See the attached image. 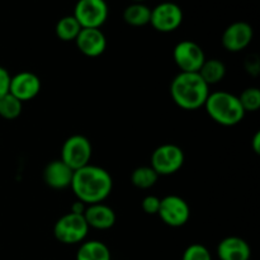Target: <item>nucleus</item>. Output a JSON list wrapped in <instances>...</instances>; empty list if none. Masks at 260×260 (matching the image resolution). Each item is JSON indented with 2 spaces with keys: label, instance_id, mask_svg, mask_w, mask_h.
I'll list each match as a JSON object with an SVG mask.
<instances>
[{
  "label": "nucleus",
  "instance_id": "obj_4",
  "mask_svg": "<svg viewBox=\"0 0 260 260\" xmlns=\"http://www.w3.org/2000/svg\"><path fill=\"white\" fill-rule=\"evenodd\" d=\"M89 233V226L83 215L69 212L61 216L53 226V235L56 240L65 245H75L85 241Z\"/></svg>",
  "mask_w": 260,
  "mask_h": 260
},
{
  "label": "nucleus",
  "instance_id": "obj_19",
  "mask_svg": "<svg viewBox=\"0 0 260 260\" xmlns=\"http://www.w3.org/2000/svg\"><path fill=\"white\" fill-rule=\"evenodd\" d=\"M151 9L144 3H134L123 12V20L132 27H144L150 24Z\"/></svg>",
  "mask_w": 260,
  "mask_h": 260
},
{
  "label": "nucleus",
  "instance_id": "obj_11",
  "mask_svg": "<svg viewBox=\"0 0 260 260\" xmlns=\"http://www.w3.org/2000/svg\"><path fill=\"white\" fill-rule=\"evenodd\" d=\"M253 37L254 30L249 23L235 22L223 30L221 42L229 52H240L250 45Z\"/></svg>",
  "mask_w": 260,
  "mask_h": 260
},
{
  "label": "nucleus",
  "instance_id": "obj_2",
  "mask_svg": "<svg viewBox=\"0 0 260 260\" xmlns=\"http://www.w3.org/2000/svg\"><path fill=\"white\" fill-rule=\"evenodd\" d=\"M210 86L198 73H179L170 84V95L179 108L196 111L205 106Z\"/></svg>",
  "mask_w": 260,
  "mask_h": 260
},
{
  "label": "nucleus",
  "instance_id": "obj_22",
  "mask_svg": "<svg viewBox=\"0 0 260 260\" xmlns=\"http://www.w3.org/2000/svg\"><path fill=\"white\" fill-rule=\"evenodd\" d=\"M23 103L10 93H7L0 98V117L7 121L18 118L22 113Z\"/></svg>",
  "mask_w": 260,
  "mask_h": 260
},
{
  "label": "nucleus",
  "instance_id": "obj_13",
  "mask_svg": "<svg viewBox=\"0 0 260 260\" xmlns=\"http://www.w3.org/2000/svg\"><path fill=\"white\" fill-rule=\"evenodd\" d=\"M75 42L79 51L88 57H98L107 48V38L101 28H81Z\"/></svg>",
  "mask_w": 260,
  "mask_h": 260
},
{
  "label": "nucleus",
  "instance_id": "obj_17",
  "mask_svg": "<svg viewBox=\"0 0 260 260\" xmlns=\"http://www.w3.org/2000/svg\"><path fill=\"white\" fill-rule=\"evenodd\" d=\"M76 260H112L111 250L99 240H88L80 244Z\"/></svg>",
  "mask_w": 260,
  "mask_h": 260
},
{
  "label": "nucleus",
  "instance_id": "obj_21",
  "mask_svg": "<svg viewBox=\"0 0 260 260\" xmlns=\"http://www.w3.org/2000/svg\"><path fill=\"white\" fill-rule=\"evenodd\" d=\"M159 175L151 167H139L132 172L131 182L139 189H149L154 187Z\"/></svg>",
  "mask_w": 260,
  "mask_h": 260
},
{
  "label": "nucleus",
  "instance_id": "obj_29",
  "mask_svg": "<svg viewBox=\"0 0 260 260\" xmlns=\"http://www.w3.org/2000/svg\"><path fill=\"white\" fill-rule=\"evenodd\" d=\"M251 147H253L254 152L255 154H259L260 152V132H255L253 140H251Z\"/></svg>",
  "mask_w": 260,
  "mask_h": 260
},
{
  "label": "nucleus",
  "instance_id": "obj_10",
  "mask_svg": "<svg viewBox=\"0 0 260 260\" xmlns=\"http://www.w3.org/2000/svg\"><path fill=\"white\" fill-rule=\"evenodd\" d=\"M183 22V10L178 4L165 2L151 9L150 24L157 32L169 33L178 29Z\"/></svg>",
  "mask_w": 260,
  "mask_h": 260
},
{
  "label": "nucleus",
  "instance_id": "obj_6",
  "mask_svg": "<svg viewBox=\"0 0 260 260\" xmlns=\"http://www.w3.org/2000/svg\"><path fill=\"white\" fill-rule=\"evenodd\" d=\"M184 151L175 144H164L154 150L150 167L159 175H172L179 172L184 164Z\"/></svg>",
  "mask_w": 260,
  "mask_h": 260
},
{
  "label": "nucleus",
  "instance_id": "obj_28",
  "mask_svg": "<svg viewBox=\"0 0 260 260\" xmlns=\"http://www.w3.org/2000/svg\"><path fill=\"white\" fill-rule=\"evenodd\" d=\"M85 210H86V205H85V203L81 202V201L76 200L75 202H74L73 205H71L70 212L76 213V215H84Z\"/></svg>",
  "mask_w": 260,
  "mask_h": 260
},
{
  "label": "nucleus",
  "instance_id": "obj_27",
  "mask_svg": "<svg viewBox=\"0 0 260 260\" xmlns=\"http://www.w3.org/2000/svg\"><path fill=\"white\" fill-rule=\"evenodd\" d=\"M9 83H10V74L3 66H0V98L5 94L9 93Z\"/></svg>",
  "mask_w": 260,
  "mask_h": 260
},
{
  "label": "nucleus",
  "instance_id": "obj_26",
  "mask_svg": "<svg viewBox=\"0 0 260 260\" xmlns=\"http://www.w3.org/2000/svg\"><path fill=\"white\" fill-rule=\"evenodd\" d=\"M245 70L246 73L253 76H258L260 71V62L258 55H250L245 60Z\"/></svg>",
  "mask_w": 260,
  "mask_h": 260
},
{
  "label": "nucleus",
  "instance_id": "obj_20",
  "mask_svg": "<svg viewBox=\"0 0 260 260\" xmlns=\"http://www.w3.org/2000/svg\"><path fill=\"white\" fill-rule=\"evenodd\" d=\"M81 30V25L79 24L78 20L75 19L74 15H66L62 17L57 22L55 28L56 36L60 38L63 42H70V41H75L78 35Z\"/></svg>",
  "mask_w": 260,
  "mask_h": 260
},
{
  "label": "nucleus",
  "instance_id": "obj_1",
  "mask_svg": "<svg viewBox=\"0 0 260 260\" xmlns=\"http://www.w3.org/2000/svg\"><path fill=\"white\" fill-rule=\"evenodd\" d=\"M70 188L76 200L89 206L104 202L109 197L113 189V179L106 169L88 164L74 172Z\"/></svg>",
  "mask_w": 260,
  "mask_h": 260
},
{
  "label": "nucleus",
  "instance_id": "obj_12",
  "mask_svg": "<svg viewBox=\"0 0 260 260\" xmlns=\"http://www.w3.org/2000/svg\"><path fill=\"white\" fill-rule=\"evenodd\" d=\"M41 79L32 71H20L17 75L10 76L9 93L20 102L32 101L41 91Z\"/></svg>",
  "mask_w": 260,
  "mask_h": 260
},
{
  "label": "nucleus",
  "instance_id": "obj_7",
  "mask_svg": "<svg viewBox=\"0 0 260 260\" xmlns=\"http://www.w3.org/2000/svg\"><path fill=\"white\" fill-rule=\"evenodd\" d=\"M108 14L106 0H78L73 15L81 28H101L108 19Z\"/></svg>",
  "mask_w": 260,
  "mask_h": 260
},
{
  "label": "nucleus",
  "instance_id": "obj_14",
  "mask_svg": "<svg viewBox=\"0 0 260 260\" xmlns=\"http://www.w3.org/2000/svg\"><path fill=\"white\" fill-rule=\"evenodd\" d=\"M74 170L62 160H52L43 169V182L52 189H65L71 185Z\"/></svg>",
  "mask_w": 260,
  "mask_h": 260
},
{
  "label": "nucleus",
  "instance_id": "obj_25",
  "mask_svg": "<svg viewBox=\"0 0 260 260\" xmlns=\"http://www.w3.org/2000/svg\"><path fill=\"white\" fill-rule=\"evenodd\" d=\"M160 200H161V198L156 197V196H146L141 202L142 211H144L146 215H157L160 207Z\"/></svg>",
  "mask_w": 260,
  "mask_h": 260
},
{
  "label": "nucleus",
  "instance_id": "obj_15",
  "mask_svg": "<svg viewBox=\"0 0 260 260\" xmlns=\"http://www.w3.org/2000/svg\"><path fill=\"white\" fill-rule=\"evenodd\" d=\"M83 216L89 229L93 228L95 230H109L113 228L117 220L116 212L103 202L86 206Z\"/></svg>",
  "mask_w": 260,
  "mask_h": 260
},
{
  "label": "nucleus",
  "instance_id": "obj_16",
  "mask_svg": "<svg viewBox=\"0 0 260 260\" xmlns=\"http://www.w3.org/2000/svg\"><path fill=\"white\" fill-rule=\"evenodd\" d=\"M220 260H250L251 248L248 241L239 236H228L217 246Z\"/></svg>",
  "mask_w": 260,
  "mask_h": 260
},
{
  "label": "nucleus",
  "instance_id": "obj_3",
  "mask_svg": "<svg viewBox=\"0 0 260 260\" xmlns=\"http://www.w3.org/2000/svg\"><path fill=\"white\" fill-rule=\"evenodd\" d=\"M206 112L212 121L225 127H233L240 123L245 117L239 98L229 91H213L207 96Z\"/></svg>",
  "mask_w": 260,
  "mask_h": 260
},
{
  "label": "nucleus",
  "instance_id": "obj_23",
  "mask_svg": "<svg viewBox=\"0 0 260 260\" xmlns=\"http://www.w3.org/2000/svg\"><path fill=\"white\" fill-rule=\"evenodd\" d=\"M243 109L246 112H256L260 108V90L256 86H250L241 91L238 96Z\"/></svg>",
  "mask_w": 260,
  "mask_h": 260
},
{
  "label": "nucleus",
  "instance_id": "obj_18",
  "mask_svg": "<svg viewBox=\"0 0 260 260\" xmlns=\"http://www.w3.org/2000/svg\"><path fill=\"white\" fill-rule=\"evenodd\" d=\"M198 74L208 86L215 85V84L222 81L225 78L226 66L218 58H206Z\"/></svg>",
  "mask_w": 260,
  "mask_h": 260
},
{
  "label": "nucleus",
  "instance_id": "obj_24",
  "mask_svg": "<svg viewBox=\"0 0 260 260\" xmlns=\"http://www.w3.org/2000/svg\"><path fill=\"white\" fill-rule=\"evenodd\" d=\"M182 260H212V255L202 244H192L184 250Z\"/></svg>",
  "mask_w": 260,
  "mask_h": 260
},
{
  "label": "nucleus",
  "instance_id": "obj_8",
  "mask_svg": "<svg viewBox=\"0 0 260 260\" xmlns=\"http://www.w3.org/2000/svg\"><path fill=\"white\" fill-rule=\"evenodd\" d=\"M173 60L179 68L180 73H198L205 62L206 55L198 43L184 40L175 45L173 50Z\"/></svg>",
  "mask_w": 260,
  "mask_h": 260
},
{
  "label": "nucleus",
  "instance_id": "obj_9",
  "mask_svg": "<svg viewBox=\"0 0 260 260\" xmlns=\"http://www.w3.org/2000/svg\"><path fill=\"white\" fill-rule=\"evenodd\" d=\"M160 220L170 228H182L189 221L190 207L187 201L175 194L167 196L160 200Z\"/></svg>",
  "mask_w": 260,
  "mask_h": 260
},
{
  "label": "nucleus",
  "instance_id": "obj_30",
  "mask_svg": "<svg viewBox=\"0 0 260 260\" xmlns=\"http://www.w3.org/2000/svg\"><path fill=\"white\" fill-rule=\"evenodd\" d=\"M132 2H134V3H144L145 0H132Z\"/></svg>",
  "mask_w": 260,
  "mask_h": 260
},
{
  "label": "nucleus",
  "instance_id": "obj_5",
  "mask_svg": "<svg viewBox=\"0 0 260 260\" xmlns=\"http://www.w3.org/2000/svg\"><path fill=\"white\" fill-rule=\"evenodd\" d=\"M93 154V146L88 137L83 135H73L68 137L61 147V157L69 168L75 172L86 167L91 159Z\"/></svg>",
  "mask_w": 260,
  "mask_h": 260
}]
</instances>
